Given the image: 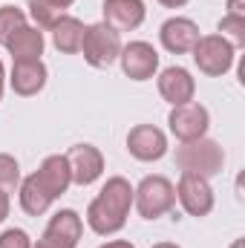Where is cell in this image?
<instances>
[{
  "label": "cell",
  "mask_w": 245,
  "mask_h": 248,
  "mask_svg": "<svg viewBox=\"0 0 245 248\" xmlns=\"http://www.w3.org/2000/svg\"><path fill=\"white\" fill-rule=\"evenodd\" d=\"M130 208H133V185L124 176H110L87 208V225L98 237L119 234L127 225Z\"/></svg>",
  "instance_id": "cell-1"
},
{
  "label": "cell",
  "mask_w": 245,
  "mask_h": 248,
  "mask_svg": "<svg viewBox=\"0 0 245 248\" xmlns=\"http://www.w3.org/2000/svg\"><path fill=\"white\" fill-rule=\"evenodd\" d=\"M176 165L182 173H196V176L214 179L225 165V150L219 147V141H214L208 136L193 139V141H182L176 147Z\"/></svg>",
  "instance_id": "cell-2"
},
{
  "label": "cell",
  "mask_w": 245,
  "mask_h": 248,
  "mask_svg": "<svg viewBox=\"0 0 245 248\" xmlns=\"http://www.w3.org/2000/svg\"><path fill=\"white\" fill-rule=\"evenodd\" d=\"M133 205L144 219H159L173 211L176 205V185L168 176H144L133 187Z\"/></svg>",
  "instance_id": "cell-3"
},
{
  "label": "cell",
  "mask_w": 245,
  "mask_h": 248,
  "mask_svg": "<svg viewBox=\"0 0 245 248\" xmlns=\"http://www.w3.org/2000/svg\"><path fill=\"white\" fill-rule=\"evenodd\" d=\"M81 52H84V61L90 63V66L107 69V66H113V63L119 61V55H122V35L116 29H110L104 20L92 23L84 32Z\"/></svg>",
  "instance_id": "cell-4"
},
{
  "label": "cell",
  "mask_w": 245,
  "mask_h": 248,
  "mask_svg": "<svg viewBox=\"0 0 245 248\" xmlns=\"http://www.w3.org/2000/svg\"><path fill=\"white\" fill-rule=\"evenodd\" d=\"M234 58H237V49L219 35H202L193 46V63L199 66V72L211 78L225 75L234 66Z\"/></svg>",
  "instance_id": "cell-5"
},
{
  "label": "cell",
  "mask_w": 245,
  "mask_h": 248,
  "mask_svg": "<svg viewBox=\"0 0 245 248\" xmlns=\"http://www.w3.org/2000/svg\"><path fill=\"white\" fill-rule=\"evenodd\" d=\"M84 234V222L72 208H61L58 214H52L46 231L41 234L38 243L32 248H78V240Z\"/></svg>",
  "instance_id": "cell-6"
},
{
  "label": "cell",
  "mask_w": 245,
  "mask_h": 248,
  "mask_svg": "<svg viewBox=\"0 0 245 248\" xmlns=\"http://www.w3.org/2000/svg\"><path fill=\"white\" fill-rule=\"evenodd\" d=\"M168 127L170 133L179 139V141H193V139H202L211 127V113L205 104L199 101H187V104H179L170 110L168 116Z\"/></svg>",
  "instance_id": "cell-7"
},
{
  "label": "cell",
  "mask_w": 245,
  "mask_h": 248,
  "mask_svg": "<svg viewBox=\"0 0 245 248\" xmlns=\"http://www.w3.org/2000/svg\"><path fill=\"white\" fill-rule=\"evenodd\" d=\"M176 199L190 217H208L214 211V187L211 179L196 176V173H182L176 185Z\"/></svg>",
  "instance_id": "cell-8"
},
{
  "label": "cell",
  "mask_w": 245,
  "mask_h": 248,
  "mask_svg": "<svg viewBox=\"0 0 245 248\" xmlns=\"http://www.w3.org/2000/svg\"><path fill=\"white\" fill-rule=\"evenodd\" d=\"M119 61H122V72L130 81H150L159 72V52L147 41H130L127 46H122Z\"/></svg>",
  "instance_id": "cell-9"
},
{
  "label": "cell",
  "mask_w": 245,
  "mask_h": 248,
  "mask_svg": "<svg viewBox=\"0 0 245 248\" xmlns=\"http://www.w3.org/2000/svg\"><path fill=\"white\" fill-rule=\"evenodd\" d=\"M69 162V173H72V185H92L101 179L104 173V153L95 144H72L69 153H63Z\"/></svg>",
  "instance_id": "cell-10"
},
{
  "label": "cell",
  "mask_w": 245,
  "mask_h": 248,
  "mask_svg": "<svg viewBox=\"0 0 245 248\" xmlns=\"http://www.w3.org/2000/svg\"><path fill=\"white\" fill-rule=\"evenodd\" d=\"M127 150L138 162H159L168 153V136L156 124H136L127 133Z\"/></svg>",
  "instance_id": "cell-11"
},
{
  "label": "cell",
  "mask_w": 245,
  "mask_h": 248,
  "mask_svg": "<svg viewBox=\"0 0 245 248\" xmlns=\"http://www.w3.org/2000/svg\"><path fill=\"white\" fill-rule=\"evenodd\" d=\"M199 38H202V35H199V26H196L190 17H179V15L170 17V20H165L162 29H159L162 46H165L168 52H173V55L193 52V46H196Z\"/></svg>",
  "instance_id": "cell-12"
},
{
  "label": "cell",
  "mask_w": 245,
  "mask_h": 248,
  "mask_svg": "<svg viewBox=\"0 0 245 248\" xmlns=\"http://www.w3.org/2000/svg\"><path fill=\"white\" fill-rule=\"evenodd\" d=\"M46 78H49V69L46 63L41 61H15L12 63V75H9V87L15 95H38L44 87H46Z\"/></svg>",
  "instance_id": "cell-13"
},
{
  "label": "cell",
  "mask_w": 245,
  "mask_h": 248,
  "mask_svg": "<svg viewBox=\"0 0 245 248\" xmlns=\"http://www.w3.org/2000/svg\"><path fill=\"white\" fill-rule=\"evenodd\" d=\"M159 95H162L170 107L187 104V101H193V95H196V81H193V75H190L184 66H168V69H162V75H159Z\"/></svg>",
  "instance_id": "cell-14"
},
{
  "label": "cell",
  "mask_w": 245,
  "mask_h": 248,
  "mask_svg": "<svg viewBox=\"0 0 245 248\" xmlns=\"http://www.w3.org/2000/svg\"><path fill=\"white\" fill-rule=\"evenodd\" d=\"M104 23L110 29H116L119 35L122 32H133L144 23V0H104Z\"/></svg>",
  "instance_id": "cell-15"
},
{
  "label": "cell",
  "mask_w": 245,
  "mask_h": 248,
  "mask_svg": "<svg viewBox=\"0 0 245 248\" xmlns=\"http://www.w3.org/2000/svg\"><path fill=\"white\" fill-rule=\"evenodd\" d=\"M35 176H38V182L44 185V190H46L52 199L63 196V193L69 190V185H72L69 162H66V156H61V153L46 156V159L41 162V168L35 170Z\"/></svg>",
  "instance_id": "cell-16"
},
{
  "label": "cell",
  "mask_w": 245,
  "mask_h": 248,
  "mask_svg": "<svg viewBox=\"0 0 245 248\" xmlns=\"http://www.w3.org/2000/svg\"><path fill=\"white\" fill-rule=\"evenodd\" d=\"M44 46H46L44 32H41L38 26H29V23H26L20 32H15V35L9 38V44H6L12 61H38V58L44 55Z\"/></svg>",
  "instance_id": "cell-17"
},
{
  "label": "cell",
  "mask_w": 245,
  "mask_h": 248,
  "mask_svg": "<svg viewBox=\"0 0 245 248\" xmlns=\"http://www.w3.org/2000/svg\"><path fill=\"white\" fill-rule=\"evenodd\" d=\"M49 32H52V44H55L58 52H63V55H75V52H81V44H84V32H87V26H84L78 17L63 15Z\"/></svg>",
  "instance_id": "cell-18"
},
{
  "label": "cell",
  "mask_w": 245,
  "mask_h": 248,
  "mask_svg": "<svg viewBox=\"0 0 245 248\" xmlns=\"http://www.w3.org/2000/svg\"><path fill=\"white\" fill-rule=\"evenodd\" d=\"M17 196H20V208L29 214V217H41V214H46L49 208H52V196L44 190V185L38 182V176L35 173H29L26 179H20V185H17Z\"/></svg>",
  "instance_id": "cell-19"
},
{
  "label": "cell",
  "mask_w": 245,
  "mask_h": 248,
  "mask_svg": "<svg viewBox=\"0 0 245 248\" xmlns=\"http://www.w3.org/2000/svg\"><path fill=\"white\" fill-rule=\"evenodd\" d=\"M26 9H29V17L35 20L38 29H52L66 15V9H63L61 3H55V0H29Z\"/></svg>",
  "instance_id": "cell-20"
},
{
  "label": "cell",
  "mask_w": 245,
  "mask_h": 248,
  "mask_svg": "<svg viewBox=\"0 0 245 248\" xmlns=\"http://www.w3.org/2000/svg\"><path fill=\"white\" fill-rule=\"evenodd\" d=\"M26 26V12L23 9H17V6H3L0 9V44L6 46L9 44V38L15 35V32H20Z\"/></svg>",
  "instance_id": "cell-21"
},
{
  "label": "cell",
  "mask_w": 245,
  "mask_h": 248,
  "mask_svg": "<svg viewBox=\"0 0 245 248\" xmlns=\"http://www.w3.org/2000/svg\"><path fill=\"white\" fill-rule=\"evenodd\" d=\"M216 29H219V38H225V41H228L234 49L245 46V17L225 15V17L216 23Z\"/></svg>",
  "instance_id": "cell-22"
},
{
  "label": "cell",
  "mask_w": 245,
  "mask_h": 248,
  "mask_svg": "<svg viewBox=\"0 0 245 248\" xmlns=\"http://www.w3.org/2000/svg\"><path fill=\"white\" fill-rule=\"evenodd\" d=\"M20 185V165L15 156L9 153H0V190L6 193H15Z\"/></svg>",
  "instance_id": "cell-23"
},
{
  "label": "cell",
  "mask_w": 245,
  "mask_h": 248,
  "mask_svg": "<svg viewBox=\"0 0 245 248\" xmlns=\"http://www.w3.org/2000/svg\"><path fill=\"white\" fill-rule=\"evenodd\" d=\"M0 248H32V240L23 228H6L0 234Z\"/></svg>",
  "instance_id": "cell-24"
},
{
  "label": "cell",
  "mask_w": 245,
  "mask_h": 248,
  "mask_svg": "<svg viewBox=\"0 0 245 248\" xmlns=\"http://www.w3.org/2000/svg\"><path fill=\"white\" fill-rule=\"evenodd\" d=\"M228 15L245 17V0H228Z\"/></svg>",
  "instance_id": "cell-25"
},
{
  "label": "cell",
  "mask_w": 245,
  "mask_h": 248,
  "mask_svg": "<svg viewBox=\"0 0 245 248\" xmlns=\"http://www.w3.org/2000/svg\"><path fill=\"white\" fill-rule=\"evenodd\" d=\"M9 208H12V199H9V193H6V190H0V222H6Z\"/></svg>",
  "instance_id": "cell-26"
},
{
  "label": "cell",
  "mask_w": 245,
  "mask_h": 248,
  "mask_svg": "<svg viewBox=\"0 0 245 248\" xmlns=\"http://www.w3.org/2000/svg\"><path fill=\"white\" fill-rule=\"evenodd\" d=\"M98 248H136L130 240H113V243H104V246H98Z\"/></svg>",
  "instance_id": "cell-27"
},
{
  "label": "cell",
  "mask_w": 245,
  "mask_h": 248,
  "mask_svg": "<svg viewBox=\"0 0 245 248\" xmlns=\"http://www.w3.org/2000/svg\"><path fill=\"white\" fill-rule=\"evenodd\" d=\"M162 6H168V9H182L184 3H190V0H159Z\"/></svg>",
  "instance_id": "cell-28"
},
{
  "label": "cell",
  "mask_w": 245,
  "mask_h": 248,
  "mask_svg": "<svg viewBox=\"0 0 245 248\" xmlns=\"http://www.w3.org/2000/svg\"><path fill=\"white\" fill-rule=\"evenodd\" d=\"M3 90H6V69H3V61H0V101H3Z\"/></svg>",
  "instance_id": "cell-29"
},
{
  "label": "cell",
  "mask_w": 245,
  "mask_h": 248,
  "mask_svg": "<svg viewBox=\"0 0 245 248\" xmlns=\"http://www.w3.org/2000/svg\"><path fill=\"white\" fill-rule=\"evenodd\" d=\"M153 248H182V246H176V243H156Z\"/></svg>",
  "instance_id": "cell-30"
},
{
  "label": "cell",
  "mask_w": 245,
  "mask_h": 248,
  "mask_svg": "<svg viewBox=\"0 0 245 248\" xmlns=\"http://www.w3.org/2000/svg\"><path fill=\"white\" fill-rule=\"evenodd\" d=\"M231 248H245V240H234V243H231Z\"/></svg>",
  "instance_id": "cell-31"
},
{
  "label": "cell",
  "mask_w": 245,
  "mask_h": 248,
  "mask_svg": "<svg viewBox=\"0 0 245 248\" xmlns=\"http://www.w3.org/2000/svg\"><path fill=\"white\" fill-rule=\"evenodd\" d=\"M55 3H61L63 9H69V6H72V3H75V0H55Z\"/></svg>",
  "instance_id": "cell-32"
}]
</instances>
